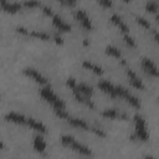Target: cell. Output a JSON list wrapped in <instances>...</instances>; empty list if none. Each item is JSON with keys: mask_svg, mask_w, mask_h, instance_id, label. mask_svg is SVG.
Listing matches in <instances>:
<instances>
[{"mask_svg": "<svg viewBox=\"0 0 159 159\" xmlns=\"http://www.w3.org/2000/svg\"><path fill=\"white\" fill-rule=\"evenodd\" d=\"M61 143H62V145H65V147H67V148L72 149V150H73V152H76V153H80V154L86 155V157H91V155H92L91 149H89L88 147H86V145H83V144L78 143L73 137L63 135V137L61 138Z\"/></svg>", "mask_w": 159, "mask_h": 159, "instance_id": "1", "label": "cell"}, {"mask_svg": "<svg viewBox=\"0 0 159 159\" xmlns=\"http://www.w3.org/2000/svg\"><path fill=\"white\" fill-rule=\"evenodd\" d=\"M40 96L46 101L48 102L53 109H66V104L62 99H60L50 87H43L40 89Z\"/></svg>", "mask_w": 159, "mask_h": 159, "instance_id": "2", "label": "cell"}, {"mask_svg": "<svg viewBox=\"0 0 159 159\" xmlns=\"http://www.w3.org/2000/svg\"><path fill=\"white\" fill-rule=\"evenodd\" d=\"M134 124H135V132L134 134L130 135L132 140H140V142H147L148 140V132L145 127V120L143 119L142 116H135L134 117Z\"/></svg>", "mask_w": 159, "mask_h": 159, "instance_id": "3", "label": "cell"}, {"mask_svg": "<svg viewBox=\"0 0 159 159\" xmlns=\"http://www.w3.org/2000/svg\"><path fill=\"white\" fill-rule=\"evenodd\" d=\"M67 86L72 89V92H73V96H75V98L80 102V103H82V104H84L86 107H88V108H91V109H94V103L89 99V97H87V96H83L78 89H77V83H76V81L73 80V78H68L67 80Z\"/></svg>", "mask_w": 159, "mask_h": 159, "instance_id": "4", "label": "cell"}, {"mask_svg": "<svg viewBox=\"0 0 159 159\" xmlns=\"http://www.w3.org/2000/svg\"><path fill=\"white\" fill-rule=\"evenodd\" d=\"M116 92H117V96L118 98H123L125 99L132 107L134 108H140V102L137 97H134L133 94H130L125 88H123L122 86H116Z\"/></svg>", "mask_w": 159, "mask_h": 159, "instance_id": "5", "label": "cell"}, {"mask_svg": "<svg viewBox=\"0 0 159 159\" xmlns=\"http://www.w3.org/2000/svg\"><path fill=\"white\" fill-rule=\"evenodd\" d=\"M142 68L144 70V72L145 73H148L149 76H152V77H158V67L155 66V63L152 61V60H149V58H143L142 60Z\"/></svg>", "mask_w": 159, "mask_h": 159, "instance_id": "6", "label": "cell"}, {"mask_svg": "<svg viewBox=\"0 0 159 159\" xmlns=\"http://www.w3.org/2000/svg\"><path fill=\"white\" fill-rule=\"evenodd\" d=\"M24 75L25 76H27V77H30L31 80H34L35 82H37V83H40V84H47V80L40 73V72H37L36 70H34V68H25L24 71Z\"/></svg>", "mask_w": 159, "mask_h": 159, "instance_id": "7", "label": "cell"}, {"mask_svg": "<svg viewBox=\"0 0 159 159\" xmlns=\"http://www.w3.org/2000/svg\"><path fill=\"white\" fill-rule=\"evenodd\" d=\"M98 87H99L101 91H103L104 93H107L111 98H118L117 92H116V86H113L111 82H108L106 80H102V81H99Z\"/></svg>", "mask_w": 159, "mask_h": 159, "instance_id": "8", "label": "cell"}, {"mask_svg": "<svg viewBox=\"0 0 159 159\" xmlns=\"http://www.w3.org/2000/svg\"><path fill=\"white\" fill-rule=\"evenodd\" d=\"M0 7L9 14H15L19 10H21L22 5L19 2H9L7 0H0Z\"/></svg>", "mask_w": 159, "mask_h": 159, "instance_id": "9", "label": "cell"}, {"mask_svg": "<svg viewBox=\"0 0 159 159\" xmlns=\"http://www.w3.org/2000/svg\"><path fill=\"white\" fill-rule=\"evenodd\" d=\"M76 19L78 20V22L82 25V27H84L86 30L91 31L92 30V22L89 20V17L87 16V14L83 10H77L76 12Z\"/></svg>", "mask_w": 159, "mask_h": 159, "instance_id": "10", "label": "cell"}, {"mask_svg": "<svg viewBox=\"0 0 159 159\" xmlns=\"http://www.w3.org/2000/svg\"><path fill=\"white\" fill-rule=\"evenodd\" d=\"M125 72H127V76H128V78H129V83H130V86H133V87L137 88V89L143 91V89H144V84H143V82L139 80V77H138L130 68H127Z\"/></svg>", "mask_w": 159, "mask_h": 159, "instance_id": "11", "label": "cell"}, {"mask_svg": "<svg viewBox=\"0 0 159 159\" xmlns=\"http://www.w3.org/2000/svg\"><path fill=\"white\" fill-rule=\"evenodd\" d=\"M5 119L9 120V122H12V123H16V124H20V125H26L27 123V118L22 114H19L16 112H10L5 116Z\"/></svg>", "mask_w": 159, "mask_h": 159, "instance_id": "12", "label": "cell"}, {"mask_svg": "<svg viewBox=\"0 0 159 159\" xmlns=\"http://www.w3.org/2000/svg\"><path fill=\"white\" fill-rule=\"evenodd\" d=\"M102 116L107 119H122V120H127L128 116L124 113L118 112L117 109H106L102 112Z\"/></svg>", "mask_w": 159, "mask_h": 159, "instance_id": "13", "label": "cell"}, {"mask_svg": "<svg viewBox=\"0 0 159 159\" xmlns=\"http://www.w3.org/2000/svg\"><path fill=\"white\" fill-rule=\"evenodd\" d=\"M26 125L30 127L31 129H34V130L41 133V134H45V133L47 132V130H46V127H45L42 123H40V122H37L36 119H34V118H27Z\"/></svg>", "mask_w": 159, "mask_h": 159, "instance_id": "14", "label": "cell"}, {"mask_svg": "<svg viewBox=\"0 0 159 159\" xmlns=\"http://www.w3.org/2000/svg\"><path fill=\"white\" fill-rule=\"evenodd\" d=\"M52 24H53L60 31L67 32V31L71 30V26H70L68 24H66V22H65L60 16H57V15H53V16H52Z\"/></svg>", "mask_w": 159, "mask_h": 159, "instance_id": "15", "label": "cell"}, {"mask_svg": "<svg viewBox=\"0 0 159 159\" xmlns=\"http://www.w3.org/2000/svg\"><path fill=\"white\" fill-rule=\"evenodd\" d=\"M111 22L112 24H114L123 34H129V29H128V26L123 22V20L118 16V15H116V14H113L112 16H111Z\"/></svg>", "mask_w": 159, "mask_h": 159, "instance_id": "16", "label": "cell"}, {"mask_svg": "<svg viewBox=\"0 0 159 159\" xmlns=\"http://www.w3.org/2000/svg\"><path fill=\"white\" fill-rule=\"evenodd\" d=\"M66 120L72 125V127H76V128H80V129H84V130H89V125L83 120V119H78V118H72V117H67Z\"/></svg>", "mask_w": 159, "mask_h": 159, "instance_id": "17", "label": "cell"}, {"mask_svg": "<svg viewBox=\"0 0 159 159\" xmlns=\"http://www.w3.org/2000/svg\"><path fill=\"white\" fill-rule=\"evenodd\" d=\"M34 148H35L36 152H39L41 154L45 153V150H46V143H45V140H43V138L41 135H36L34 138Z\"/></svg>", "mask_w": 159, "mask_h": 159, "instance_id": "18", "label": "cell"}, {"mask_svg": "<svg viewBox=\"0 0 159 159\" xmlns=\"http://www.w3.org/2000/svg\"><path fill=\"white\" fill-rule=\"evenodd\" d=\"M82 66H83L86 70H89V71L94 72L96 75H99V76L103 75V70H102L99 66H97V65H94V63H92V62H89V61H83Z\"/></svg>", "mask_w": 159, "mask_h": 159, "instance_id": "19", "label": "cell"}, {"mask_svg": "<svg viewBox=\"0 0 159 159\" xmlns=\"http://www.w3.org/2000/svg\"><path fill=\"white\" fill-rule=\"evenodd\" d=\"M77 87V89L83 94V96H87V97H92V94H93V88L91 87V86H88V84H86V83H80V84H77L76 86Z\"/></svg>", "mask_w": 159, "mask_h": 159, "instance_id": "20", "label": "cell"}, {"mask_svg": "<svg viewBox=\"0 0 159 159\" xmlns=\"http://www.w3.org/2000/svg\"><path fill=\"white\" fill-rule=\"evenodd\" d=\"M27 36H31V37H35L37 40H42V41H50L51 40V36L46 32H40V31H29V35Z\"/></svg>", "mask_w": 159, "mask_h": 159, "instance_id": "21", "label": "cell"}, {"mask_svg": "<svg viewBox=\"0 0 159 159\" xmlns=\"http://www.w3.org/2000/svg\"><path fill=\"white\" fill-rule=\"evenodd\" d=\"M106 53L109 55V56H112V57H114V58H118V60L122 58L120 51L117 47H114V46H107L106 47Z\"/></svg>", "mask_w": 159, "mask_h": 159, "instance_id": "22", "label": "cell"}, {"mask_svg": "<svg viewBox=\"0 0 159 159\" xmlns=\"http://www.w3.org/2000/svg\"><path fill=\"white\" fill-rule=\"evenodd\" d=\"M145 9H147V11L157 15V12H158V4L155 1H148L147 5H145Z\"/></svg>", "mask_w": 159, "mask_h": 159, "instance_id": "23", "label": "cell"}, {"mask_svg": "<svg viewBox=\"0 0 159 159\" xmlns=\"http://www.w3.org/2000/svg\"><path fill=\"white\" fill-rule=\"evenodd\" d=\"M22 6L29 7V9H34V7H41L42 5H41V2L37 1V0H26V1L22 4Z\"/></svg>", "mask_w": 159, "mask_h": 159, "instance_id": "24", "label": "cell"}, {"mask_svg": "<svg viewBox=\"0 0 159 159\" xmlns=\"http://www.w3.org/2000/svg\"><path fill=\"white\" fill-rule=\"evenodd\" d=\"M135 20H137V22H138L142 27H144V29H147V30H150V29H152V26H150L149 21H148V20H145L144 17H142V16H137V17H135Z\"/></svg>", "mask_w": 159, "mask_h": 159, "instance_id": "25", "label": "cell"}, {"mask_svg": "<svg viewBox=\"0 0 159 159\" xmlns=\"http://www.w3.org/2000/svg\"><path fill=\"white\" fill-rule=\"evenodd\" d=\"M123 40L129 47H135V41L129 34H123Z\"/></svg>", "mask_w": 159, "mask_h": 159, "instance_id": "26", "label": "cell"}, {"mask_svg": "<svg viewBox=\"0 0 159 159\" xmlns=\"http://www.w3.org/2000/svg\"><path fill=\"white\" fill-rule=\"evenodd\" d=\"M53 112H55V114L57 116V117H60L61 119H66L70 114L66 112V109H53Z\"/></svg>", "mask_w": 159, "mask_h": 159, "instance_id": "27", "label": "cell"}, {"mask_svg": "<svg viewBox=\"0 0 159 159\" xmlns=\"http://www.w3.org/2000/svg\"><path fill=\"white\" fill-rule=\"evenodd\" d=\"M96 1H98L103 7H107V9L112 7V1L111 0H96Z\"/></svg>", "mask_w": 159, "mask_h": 159, "instance_id": "28", "label": "cell"}, {"mask_svg": "<svg viewBox=\"0 0 159 159\" xmlns=\"http://www.w3.org/2000/svg\"><path fill=\"white\" fill-rule=\"evenodd\" d=\"M89 130L93 132L94 134H97L98 137H106V133H104L102 129H98V128H91V127H89Z\"/></svg>", "mask_w": 159, "mask_h": 159, "instance_id": "29", "label": "cell"}, {"mask_svg": "<svg viewBox=\"0 0 159 159\" xmlns=\"http://www.w3.org/2000/svg\"><path fill=\"white\" fill-rule=\"evenodd\" d=\"M41 7H42V11H43L45 15H47V16H50V17H52V16L55 15L50 7H47V6H41Z\"/></svg>", "mask_w": 159, "mask_h": 159, "instance_id": "30", "label": "cell"}, {"mask_svg": "<svg viewBox=\"0 0 159 159\" xmlns=\"http://www.w3.org/2000/svg\"><path fill=\"white\" fill-rule=\"evenodd\" d=\"M16 32H19V34H21V35H25V36L29 35V30L25 29V27H22V26H17V27H16Z\"/></svg>", "mask_w": 159, "mask_h": 159, "instance_id": "31", "label": "cell"}, {"mask_svg": "<svg viewBox=\"0 0 159 159\" xmlns=\"http://www.w3.org/2000/svg\"><path fill=\"white\" fill-rule=\"evenodd\" d=\"M58 1L62 2L63 5H67V6H75L77 0H58Z\"/></svg>", "mask_w": 159, "mask_h": 159, "instance_id": "32", "label": "cell"}, {"mask_svg": "<svg viewBox=\"0 0 159 159\" xmlns=\"http://www.w3.org/2000/svg\"><path fill=\"white\" fill-rule=\"evenodd\" d=\"M55 41H56V43H60V45H62V43H63L62 39H61V37H58V36H55Z\"/></svg>", "mask_w": 159, "mask_h": 159, "instance_id": "33", "label": "cell"}, {"mask_svg": "<svg viewBox=\"0 0 159 159\" xmlns=\"http://www.w3.org/2000/svg\"><path fill=\"white\" fill-rule=\"evenodd\" d=\"M83 45H84V46H88V45H89V42H88V40H87V39L83 41Z\"/></svg>", "mask_w": 159, "mask_h": 159, "instance_id": "34", "label": "cell"}, {"mask_svg": "<svg viewBox=\"0 0 159 159\" xmlns=\"http://www.w3.org/2000/svg\"><path fill=\"white\" fill-rule=\"evenodd\" d=\"M0 149H4V143L0 140Z\"/></svg>", "mask_w": 159, "mask_h": 159, "instance_id": "35", "label": "cell"}, {"mask_svg": "<svg viewBox=\"0 0 159 159\" xmlns=\"http://www.w3.org/2000/svg\"><path fill=\"white\" fill-rule=\"evenodd\" d=\"M123 1H125V2H130L132 0H123Z\"/></svg>", "mask_w": 159, "mask_h": 159, "instance_id": "36", "label": "cell"}, {"mask_svg": "<svg viewBox=\"0 0 159 159\" xmlns=\"http://www.w3.org/2000/svg\"><path fill=\"white\" fill-rule=\"evenodd\" d=\"M0 101H1V94H0Z\"/></svg>", "mask_w": 159, "mask_h": 159, "instance_id": "37", "label": "cell"}]
</instances>
